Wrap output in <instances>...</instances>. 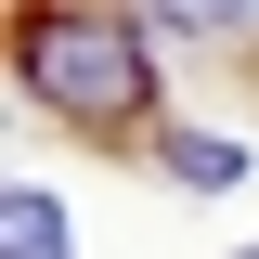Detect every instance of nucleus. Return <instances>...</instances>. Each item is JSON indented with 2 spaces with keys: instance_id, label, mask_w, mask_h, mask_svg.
I'll return each mask as SVG.
<instances>
[{
  "instance_id": "obj_5",
  "label": "nucleus",
  "mask_w": 259,
  "mask_h": 259,
  "mask_svg": "<svg viewBox=\"0 0 259 259\" xmlns=\"http://www.w3.org/2000/svg\"><path fill=\"white\" fill-rule=\"evenodd\" d=\"M246 259H259V246H246Z\"/></svg>"
},
{
  "instance_id": "obj_2",
  "label": "nucleus",
  "mask_w": 259,
  "mask_h": 259,
  "mask_svg": "<svg viewBox=\"0 0 259 259\" xmlns=\"http://www.w3.org/2000/svg\"><path fill=\"white\" fill-rule=\"evenodd\" d=\"M0 259H65V207L52 194H13L0 207Z\"/></svg>"
},
{
  "instance_id": "obj_3",
  "label": "nucleus",
  "mask_w": 259,
  "mask_h": 259,
  "mask_svg": "<svg viewBox=\"0 0 259 259\" xmlns=\"http://www.w3.org/2000/svg\"><path fill=\"white\" fill-rule=\"evenodd\" d=\"M168 168H182V182H233V168H246V156H233V143H207V130H194V143H168Z\"/></svg>"
},
{
  "instance_id": "obj_4",
  "label": "nucleus",
  "mask_w": 259,
  "mask_h": 259,
  "mask_svg": "<svg viewBox=\"0 0 259 259\" xmlns=\"http://www.w3.org/2000/svg\"><path fill=\"white\" fill-rule=\"evenodd\" d=\"M168 26H233V13H259V0H156Z\"/></svg>"
},
{
  "instance_id": "obj_1",
  "label": "nucleus",
  "mask_w": 259,
  "mask_h": 259,
  "mask_svg": "<svg viewBox=\"0 0 259 259\" xmlns=\"http://www.w3.org/2000/svg\"><path fill=\"white\" fill-rule=\"evenodd\" d=\"M26 91L78 130H130L156 104V52L117 26V13H39L26 26Z\"/></svg>"
}]
</instances>
